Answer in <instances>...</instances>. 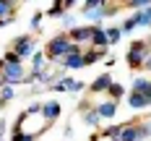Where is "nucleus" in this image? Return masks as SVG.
Masks as SVG:
<instances>
[{"label":"nucleus","instance_id":"1","mask_svg":"<svg viewBox=\"0 0 151 141\" xmlns=\"http://www.w3.org/2000/svg\"><path fill=\"white\" fill-rule=\"evenodd\" d=\"M70 52H81V47L73 45V42H68V37H65V34L55 37V39H50V45H47V55H50V58H55V60H58V58L65 60Z\"/></svg>","mask_w":151,"mask_h":141},{"label":"nucleus","instance_id":"2","mask_svg":"<svg viewBox=\"0 0 151 141\" xmlns=\"http://www.w3.org/2000/svg\"><path fill=\"white\" fill-rule=\"evenodd\" d=\"M3 81H8V84H18V81H26V76H24V65H21V63H11V65H3Z\"/></svg>","mask_w":151,"mask_h":141},{"label":"nucleus","instance_id":"3","mask_svg":"<svg viewBox=\"0 0 151 141\" xmlns=\"http://www.w3.org/2000/svg\"><path fill=\"white\" fill-rule=\"evenodd\" d=\"M143 58H146V42H133L130 45V52H128V65L138 68Z\"/></svg>","mask_w":151,"mask_h":141},{"label":"nucleus","instance_id":"4","mask_svg":"<svg viewBox=\"0 0 151 141\" xmlns=\"http://www.w3.org/2000/svg\"><path fill=\"white\" fill-rule=\"evenodd\" d=\"M146 136V128H136V125H128V128H120V136L117 141H138Z\"/></svg>","mask_w":151,"mask_h":141},{"label":"nucleus","instance_id":"5","mask_svg":"<svg viewBox=\"0 0 151 141\" xmlns=\"http://www.w3.org/2000/svg\"><path fill=\"white\" fill-rule=\"evenodd\" d=\"M31 47H34L31 37H18V39H16V45H13V50H16V55H18V58H29V55H31Z\"/></svg>","mask_w":151,"mask_h":141},{"label":"nucleus","instance_id":"6","mask_svg":"<svg viewBox=\"0 0 151 141\" xmlns=\"http://www.w3.org/2000/svg\"><path fill=\"white\" fill-rule=\"evenodd\" d=\"M91 31H94V26H78V29H70V39L76 42H83V39H91Z\"/></svg>","mask_w":151,"mask_h":141},{"label":"nucleus","instance_id":"7","mask_svg":"<svg viewBox=\"0 0 151 141\" xmlns=\"http://www.w3.org/2000/svg\"><path fill=\"white\" fill-rule=\"evenodd\" d=\"M91 45L96 47V50H102L107 45V31L99 29V26H94V31H91Z\"/></svg>","mask_w":151,"mask_h":141},{"label":"nucleus","instance_id":"8","mask_svg":"<svg viewBox=\"0 0 151 141\" xmlns=\"http://www.w3.org/2000/svg\"><path fill=\"white\" fill-rule=\"evenodd\" d=\"M133 92H138V94H143L146 99H151V81H149V78H136Z\"/></svg>","mask_w":151,"mask_h":141},{"label":"nucleus","instance_id":"9","mask_svg":"<svg viewBox=\"0 0 151 141\" xmlns=\"http://www.w3.org/2000/svg\"><path fill=\"white\" fill-rule=\"evenodd\" d=\"M42 115L47 118V123H52V120L60 115V105H58V102H47L45 107H42Z\"/></svg>","mask_w":151,"mask_h":141},{"label":"nucleus","instance_id":"10","mask_svg":"<svg viewBox=\"0 0 151 141\" xmlns=\"http://www.w3.org/2000/svg\"><path fill=\"white\" fill-rule=\"evenodd\" d=\"M115 110H117V105L109 99V102H102V105L96 107V115H99V118H112V115H115Z\"/></svg>","mask_w":151,"mask_h":141},{"label":"nucleus","instance_id":"11","mask_svg":"<svg viewBox=\"0 0 151 141\" xmlns=\"http://www.w3.org/2000/svg\"><path fill=\"white\" fill-rule=\"evenodd\" d=\"M109 86H112V78H109V73H102V76L91 84V89H94V92H104V89H109Z\"/></svg>","mask_w":151,"mask_h":141},{"label":"nucleus","instance_id":"12","mask_svg":"<svg viewBox=\"0 0 151 141\" xmlns=\"http://www.w3.org/2000/svg\"><path fill=\"white\" fill-rule=\"evenodd\" d=\"M128 105H130V107H146V105H151V99H146L143 94H138V92H130Z\"/></svg>","mask_w":151,"mask_h":141},{"label":"nucleus","instance_id":"13","mask_svg":"<svg viewBox=\"0 0 151 141\" xmlns=\"http://www.w3.org/2000/svg\"><path fill=\"white\" fill-rule=\"evenodd\" d=\"M63 63H65V68H81V65H83V55H81V52H70Z\"/></svg>","mask_w":151,"mask_h":141},{"label":"nucleus","instance_id":"14","mask_svg":"<svg viewBox=\"0 0 151 141\" xmlns=\"http://www.w3.org/2000/svg\"><path fill=\"white\" fill-rule=\"evenodd\" d=\"M138 24H141V13H136V16H130V18H128V21H125V24H122V31H125V34H130V31L136 29Z\"/></svg>","mask_w":151,"mask_h":141},{"label":"nucleus","instance_id":"15","mask_svg":"<svg viewBox=\"0 0 151 141\" xmlns=\"http://www.w3.org/2000/svg\"><path fill=\"white\" fill-rule=\"evenodd\" d=\"M102 55H104V50H94V52H86V55H83V65H89V63H96Z\"/></svg>","mask_w":151,"mask_h":141},{"label":"nucleus","instance_id":"16","mask_svg":"<svg viewBox=\"0 0 151 141\" xmlns=\"http://www.w3.org/2000/svg\"><path fill=\"white\" fill-rule=\"evenodd\" d=\"M107 92L112 94V102H115V99H120L122 94H125V89H122L120 84H112V86H109V89H107Z\"/></svg>","mask_w":151,"mask_h":141},{"label":"nucleus","instance_id":"17","mask_svg":"<svg viewBox=\"0 0 151 141\" xmlns=\"http://www.w3.org/2000/svg\"><path fill=\"white\" fill-rule=\"evenodd\" d=\"M11 99H13V89H11V86H3V89H0V102L5 105V102H11Z\"/></svg>","mask_w":151,"mask_h":141},{"label":"nucleus","instance_id":"18","mask_svg":"<svg viewBox=\"0 0 151 141\" xmlns=\"http://www.w3.org/2000/svg\"><path fill=\"white\" fill-rule=\"evenodd\" d=\"M102 136H104V139H115V141H117V136H120V128H117V125L104 128V131H102Z\"/></svg>","mask_w":151,"mask_h":141},{"label":"nucleus","instance_id":"19","mask_svg":"<svg viewBox=\"0 0 151 141\" xmlns=\"http://www.w3.org/2000/svg\"><path fill=\"white\" fill-rule=\"evenodd\" d=\"M120 31L122 29H107V45H115L120 39Z\"/></svg>","mask_w":151,"mask_h":141},{"label":"nucleus","instance_id":"20","mask_svg":"<svg viewBox=\"0 0 151 141\" xmlns=\"http://www.w3.org/2000/svg\"><path fill=\"white\" fill-rule=\"evenodd\" d=\"M141 24H143V26H151V5L143 8V13H141Z\"/></svg>","mask_w":151,"mask_h":141},{"label":"nucleus","instance_id":"21","mask_svg":"<svg viewBox=\"0 0 151 141\" xmlns=\"http://www.w3.org/2000/svg\"><path fill=\"white\" fill-rule=\"evenodd\" d=\"M83 120H86L89 125H96V123H99V115H96V110H94V112H86V115H83Z\"/></svg>","mask_w":151,"mask_h":141},{"label":"nucleus","instance_id":"22","mask_svg":"<svg viewBox=\"0 0 151 141\" xmlns=\"http://www.w3.org/2000/svg\"><path fill=\"white\" fill-rule=\"evenodd\" d=\"M146 5H151L149 0H130V8H133V11H141V8H146Z\"/></svg>","mask_w":151,"mask_h":141},{"label":"nucleus","instance_id":"23","mask_svg":"<svg viewBox=\"0 0 151 141\" xmlns=\"http://www.w3.org/2000/svg\"><path fill=\"white\" fill-rule=\"evenodd\" d=\"M11 8H13V3H5V0H0V16L11 13Z\"/></svg>","mask_w":151,"mask_h":141},{"label":"nucleus","instance_id":"24","mask_svg":"<svg viewBox=\"0 0 151 141\" xmlns=\"http://www.w3.org/2000/svg\"><path fill=\"white\" fill-rule=\"evenodd\" d=\"M146 65H149V68H151V58H149V60H146Z\"/></svg>","mask_w":151,"mask_h":141}]
</instances>
